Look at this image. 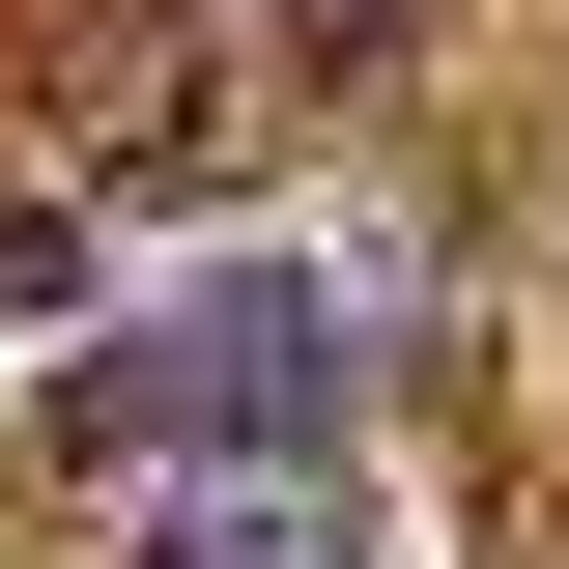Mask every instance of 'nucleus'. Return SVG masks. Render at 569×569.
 <instances>
[{"label":"nucleus","instance_id":"1","mask_svg":"<svg viewBox=\"0 0 569 569\" xmlns=\"http://www.w3.org/2000/svg\"><path fill=\"white\" fill-rule=\"evenodd\" d=\"M200 427H342V284H200V313H114L86 342V456H200Z\"/></svg>","mask_w":569,"mask_h":569},{"label":"nucleus","instance_id":"2","mask_svg":"<svg viewBox=\"0 0 569 569\" xmlns=\"http://www.w3.org/2000/svg\"><path fill=\"white\" fill-rule=\"evenodd\" d=\"M142 569H399L342 427H200V456H142Z\"/></svg>","mask_w":569,"mask_h":569},{"label":"nucleus","instance_id":"3","mask_svg":"<svg viewBox=\"0 0 569 569\" xmlns=\"http://www.w3.org/2000/svg\"><path fill=\"white\" fill-rule=\"evenodd\" d=\"M257 29H284V58H399L427 0H257Z\"/></svg>","mask_w":569,"mask_h":569}]
</instances>
